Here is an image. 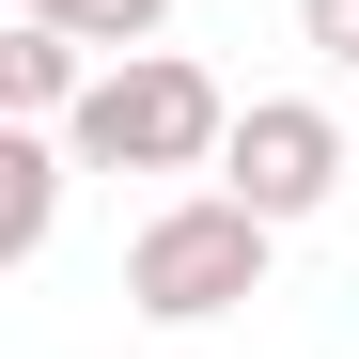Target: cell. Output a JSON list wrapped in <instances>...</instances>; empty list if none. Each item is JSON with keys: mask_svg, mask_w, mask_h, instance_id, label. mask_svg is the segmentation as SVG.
Masks as SVG:
<instances>
[{"mask_svg": "<svg viewBox=\"0 0 359 359\" xmlns=\"http://www.w3.org/2000/svg\"><path fill=\"white\" fill-rule=\"evenodd\" d=\"M266 250H281V219H250L234 188H172V203L126 234V313H156V328H219L234 297H266Z\"/></svg>", "mask_w": 359, "mask_h": 359, "instance_id": "cell-1", "label": "cell"}, {"mask_svg": "<svg viewBox=\"0 0 359 359\" xmlns=\"http://www.w3.org/2000/svg\"><path fill=\"white\" fill-rule=\"evenodd\" d=\"M79 172H219V141H234V94L188 63V47H126L94 94H79Z\"/></svg>", "mask_w": 359, "mask_h": 359, "instance_id": "cell-2", "label": "cell"}, {"mask_svg": "<svg viewBox=\"0 0 359 359\" xmlns=\"http://www.w3.org/2000/svg\"><path fill=\"white\" fill-rule=\"evenodd\" d=\"M219 188L250 203V219H313V203L344 188V126H328L313 94H250L234 141H219Z\"/></svg>", "mask_w": 359, "mask_h": 359, "instance_id": "cell-3", "label": "cell"}, {"mask_svg": "<svg viewBox=\"0 0 359 359\" xmlns=\"http://www.w3.org/2000/svg\"><path fill=\"white\" fill-rule=\"evenodd\" d=\"M79 94H94V47L79 32H47V16L0 32V109H16V126H79Z\"/></svg>", "mask_w": 359, "mask_h": 359, "instance_id": "cell-4", "label": "cell"}, {"mask_svg": "<svg viewBox=\"0 0 359 359\" xmlns=\"http://www.w3.org/2000/svg\"><path fill=\"white\" fill-rule=\"evenodd\" d=\"M63 172H79V141L0 126V266H32V250H47V219H63Z\"/></svg>", "mask_w": 359, "mask_h": 359, "instance_id": "cell-5", "label": "cell"}, {"mask_svg": "<svg viewBox=\"0 0 359 359\" xmlns=\"http://www.w3.org/2000/svg\"><path fill=\"white\" fill-rule=\"evenodd\" d=\"M16 16L79 32V47H156V32H172V0H16Z\"/></svg>", "mask_w": 359, "mask_h": 359, "instance_id": "cell-6", "label": "cell"}, {"mask_svg": "<svg viewBox=\"0 0 359 359\" xmlns=\"http://www.w3.org/2000/svg\"><path fill=\"white\" fill-rule=\"evenodd\" d=\"M297 32H313V63H344V79H359V0H297Z\"/></svg>", "mask_w": 359, "mask_h": 359, "instance_id": "cell-7", "label": "cell"}]
</instances>
